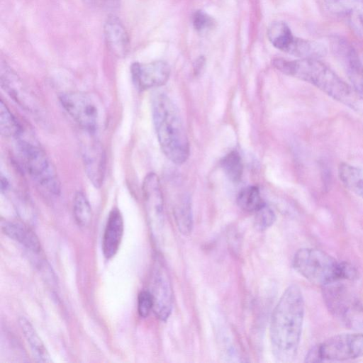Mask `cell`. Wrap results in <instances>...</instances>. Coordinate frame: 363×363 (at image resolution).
<instances>
[{
  "label": "cell",
  "mask_w": 363,
  "mask_h": 363,
  "mask_svg": "<svg viewBox=\"0 0 363 363\" xmlns=\"http://www.w3.org/2000/svg\"><path fill=\"white\" fill-rule=\"evenodd\" d=\"M152 113L162 151L173 163H184L189 155V142L177 107L167 95L158 94L152 99Z\"/></svg>",
  "instance_id": "3957f363"
},
{
  "label": "cell",
  "mask_w": 363,
  "mask_h": 363,
  "mask_svg": "<svg viewBox=\"0 0 363 363\" xmlns=\"http://www.w3.org/2000/svg\"><path fill=\"white\" fill-rule=\"evenodd\" d=\"M18 324L30 345L33 358L37 362L51 363L52 360L45 345L31 323L25 317L18 318Z\"/></svg>",
  "instance_id": "e0dca14e"
},
{
  "label": "cell",
  "mask_w": 363,
  "mask_h": 363,
  "mask_svg": "<svg viewBox=\"0 0 363 363\" xmlns=\"http://www.w3.org/2000/svg\"><path fill=\"white\" fill-rule=\"evenodd\" d=\"M3 233L10 238L18 242L33 253L41 250L40 242L35 233L22 223L4 221L1 223Z\"/></svg>",
  "instance_id": "2e32d148"
},
{
  "label": "cell",
  "mask_w": 363,
  "mask_h": 363,
  "mask_svg": "<svg viewBox=\"0 0 363 363\" xmlns=\"http://www.w3.org/2000/svg\"><path fill=\"white\" fill-rule=\"evenodd\" d=\"M193 25L197 31L202 32L213 26V18L202 11H197L193 15Z\"/></svg>",
  "instance_id": "83f0119b"
},
{
  "label": "cell",
  "mask_w": 363,
  "mask_h": 363,
  "mask_svg": "<svg viewBox=\"0 0 363 363\" xmlns=\"http://www.w3.org/2000/svg\"><path fill=\"white\" fill-rule=\"evenodd\" d=\"M21 127L16 117L2 100L0 102V132L5 137H18Z\"/></svg>",
  "instance_id": "cb8c5ba5"
},
{
  "label": "cell",
  "mask_w": 363,
  "mask_h": 363,
  "mask_svg": "<svg viewBox=\"0 0 363 363\" xmlns=\"http://www.w3.org/2000/svg\"><path fill=\"white\" fill-rule=\"evenodd\" d=\"M328 9L337 14L348 15L357 8V0H324Z\"/></svg>",
  "instance_id": "484cf974"
},
{
  "label": "cell",
  "mask_w": 363,
  "mask_h": 363,
  "mask_svg": "<svg viewBox=\"0 0 363 363\" xmlns=\"http://www.w3.org/2000/svg\"><path fill=\"white\" fill-rule=\"evenodd\" d=\"M174 216L179 230L184 235H188L193 228V216L190 199L182 196L174 208Z\"/></svg>",
  "instance_id": "d6986e66"
},
{
  "label": "cell",
  "mask_w": 363,
  "mask_h": 363,
  "mask_svg": "<svg viewBox=\"0 0 363 363\" xmlns=\"http://www.w3.org/2000/svg\"><path fill=\"white\" fill-rule=\"evenodd\" d=\"M220 166L231 182L236 183L240 181L243 172V164L237 151L233 150L228 153L221 160Z\"/></svg>",
  "instance_id": "7402d4cb"
},
{
  "label": "cell",
  "mask_w": 363,
  "mask_h": 363,
  "mask_svg": "<svg viewBox=\"0 0 363 363\" xmlns=\"http://www.w3.org/2000/svg\"><path fill=\"white\" fill-rule=\"evenodd\" d=\"M82 158L86 174L92 184L99 188L106 171V155L101 143L91 138L82 147Z\"/></svg>",
  "instance_id": "4fadbf2b"
},
{
  "label": "cell",
  "mask_w": 363,
  "mask_h": 363,
  "mask_svg": "<svg viewBox=\"0 0 363 363\" xmlns=\"http://www.w3.org/2000/svg\"><path fill=\"white\" fill-rule=\"evenodd\" d=\"M88 4L96 8L109 10L116 8L121 0H84Z\"/></svg>",
  "instance_id": "f1b7e54d"
},
{
  "label": "cell",
  "mask_w": 363,
  "mask_h": 363,
  "mask_svg": "<svg viewBox=\"0 0 363 363\" xmlns=\"http://www.w3.org/2000/svg\"><path fill=\"white\" fill-rule=\"evenodd\" d=\"M255 213V226L258 230L263 231L267 229L275 221L274 211L265 204Z\"/></svg>",
  "instance_id": "d4e9b609"
},
{
  "label": "cell",
  "mask_w": 363,
  "mask_h": 363,
  "mask_svg": "<svg viewBox=\"0 0 363 363\" xmlns=\"http://www.w3.org/2000/svg\"><path fill=\"white\" fill-rule=\"evenodd\" d=\"M9 182L7 179L3 176L1 177V190L5 191L9 187Z\"/></svg>",
  "instance_id": "f546056e"
},
{
  "label": "cell",
  "mask_w": 363,
  "mask_h": 363,
  "mask_svg": "<svg viewBox=\"0 0 363 363\" xmlns=\"http://www.w3.org/2000/svg\"><path fill=\"white\" fill-rule=\"evenodd\" d=\"M153 309V299L150 291H141L138 296V312L141 318H146Z\"/></svg>",
  "instance_id": "4316f807"
},
{
  "label": "cell",
  "mask_w": 363,
  "mask_h": 363,
  "mask_svg": "<svg viewBox=\"0 0 363 363\" xmlns=\"http://www.w3.org/2000/svg\"><path fill=\"white\" fill-rule=\"evenodd\" d=\"M62 106L67 113L88 133H94L99 121V109L90 95L71 91L60 96Z\"/></svg>",
  "instance_id": "ba28073f"
},
{
  "label": "cell",
  "mask_w": 363,
  "mask_h": 363,
  "mask_svg": "<svg viewBox=\"0 0 363 363\" xmlns=\"http://www.w3.org/2000/svg\"><path fill=\"white\" fill-rule=\"evenodd\" d=\"M123 233V220L118 208L111 210L105 228L102 251L106 259L113 257L118 250Z\"/></svg>",
  "instance_id": "9a60e30c"
},
{
  "label": "cell",
  "mask_w": 363,
  "mask_h": 363,
  "mask_svg": "<svg viewBox=\"0 0 363 363\" xmlns=\"http://www.w3.org/2000/svg\"><path fill=\"white\" fill-rule=\"evenodd\" d=\"M305 303L300 287L289 286L275 306L270 321L269 334L274 356L289 362L296 357L301 341Z\"/></svg>",
  "instance_id": "6da1fadb"
},
{
  "label": "cell",
  "mask_w": 363,
  "mask_h": 363,
  "mask_svg": "<svg viewBox=\"0 0 363 363\" xmlns=\"http://www.w3.org/2000/svg\"><path fill=\"white\" fill-rule=\"evenodd\" d=\"M338 177L347 189L363 199V167L342 162L338 167Z\"/></svg>",
  "instance_id": "ac0fdd59"
},
{
  "label": "cell",
  "mask_w": 363,
  "mask_h": 363,
  "mask_svg": "<svg viewBox=\"0 0 363 363\" xmlns=\"http://www.w3.org/2000/svg\"><path fill=\"white\" fill-rule=\"evenodd\" d=\"M142 191L150 225L152 230H160L164 221L163 196L159 178L155 173H149L145 177Z\"/></svg>",
  "instance_id": "7c38bea8"
},
{
  "label": "cell",
  "mask_w": 363,
  "mask_h": 363,
  "mask_svg": "<svg viewBox=\"0 0 363 363\" xmlns=\"http://www.w3.org/2000/svg\"><path fill=\"white\" fill-rule=\"evenodd\" d=\"M73 213L78 225L84 228L90 224L92 217L91 208L86 196L81 191L77 192L74 195Z\"/></svg>",
  "instance_id": "603a6c76"
},
{
  "label": "cell",
  "mask_w": 363,
  "mask_h": 363,
  "mask_svg": "<svg viewBox=\"0 0 363 363\" xmlns=\"http://www.w3.org/2000/svg\"><path fill=\"white\" fill-rule=\"evenodd\" d=\"M237 203L247 212H256L264 205L259 188L255 186L242 189L238 194Z\"/></svg>",
  "instance_id": "44dd1931"
},
{
  "label": "cell",
  "mask_w": 363,
  "mask_h": 363,
  "mask_svg": "<svg viewBox=\"0 0 363 363\" xmlns=\"http://www.w3.org/2000/svg\"><path fill=\"white\" fill-rule=\"evenodd\" d=\"M130 73L135 87L144 91L165 84L170 75V68L166 62L162 60L135 62L131 65Z\"/></svg>",
  "instance_id": "8fae6325"
},
{
  "label": "cell",
  "mask_w": 363,
  "mask_h": 363,
  "mask_svg": "<svg viewBox=\"0 0 363 363\" xmlns=\"http://www.w3.org/2000/svg\"><path fill=\"white\" fill-rule=\"evenodd\" d=\"M321 288L323 301L333 317L345 327L363 332V305L342 281Z\"/></svg>",
  "instance_id": "5b68a950"
},
{
  "label": "cell",
  "mask_w": 363,
  "mask_h": 363,
  "mask_svg": "<svg viewBox=\"0 0 363 363\" xmlns=\"http://www.w3.org/2000/svg\"><path fill=\"white\" fill-rule=\"evenodd\" d=\"M267 35L276 48L286 53L295 39L290 28L284 22L273 23L268 29Z\"/></svg>",
  "instance_id": "ffe728a7"
},
{
  "label": "cell",
  "mask_w": 363,
  "mask_h": 363,
  "mask_svg": "<svg viewBox=\"0 0 363 363\" xmlns=\"http://www.w3.org/2000/svg\"><path fill=\"white\" fill-rule=\"evenodd\" d=\"M274 67L282 73L308 82L356 112L363 113V95L343 81L318 59H275Z\"/></svg>",
  "instance_id": "7a4b0ae2"
},
{
  "label": "cell",
  "mask_w": 363,
  "mask_h": 363,
  "mask_svg": "<svg viewBox=\"0 0 363 363\" xmlns=\"http://www.w3.org/2000/svg\"><path fill=\"white\" fill-rule=\"evenodd\" d=\"M294 269L311 283L324 286L330 284L357 277L354 267L340 262L325 251L303 247L296 251L292 259Z\"/></svg>",
  "instance_id": "277c9868"
},
{
  "label": "cell",
  "mask_w": 363,
  "mask_h": 363,
  "mask_svg": "<svg viewBox=\"0 0 363 363\" xmlns=\"http://www.w3.org/2000/svg\"><path fill=\"white\" fill-rule=\"evenodd\" d=\"M363 357V332L334 335L314 345L306 362H344Z\"/></svg>",
  "instance_id": "8992f818"
},
{
  "label": "cell",
  "mask_w": 363,
  "mask_h": 363,
  "mask_svg": "<svg viewBox=\"0 0 363 363\" xmlns=\"http://www.w3.org/2000/svg\"><path fill=\"white\" fill-rule=\"evenodd\" d=\"M332 52L355 90L363 95V64L353 46L340 36L330 38Z\"/></svg>",
  "instance_id": "9c48e42d"
},
{
  "label": "cell",
  "mask_w": 363,
  "mask_h": 363,
  "mask_svg": "<svg viewBox=\"0 0 363 363\" xmlns=\"http://www.w3.org/2000/svg\"><path fill=\"white\" fill-rule=\"evenodd\" d=\"M104 32L108 49L117 57L125 56L130 48V38L121 21L110 16L104 24Z\"/></svg>",
  "instance_id": "5bb4252c"
},
{
  "label": "cell",
  "mask_w": 363,
  "mask_h": 363,
  "mask_svg": "<svg viewBox=\"0 0 363 363\" xmlns=\"http://www.w3.org/2000/svg\"><path fill=\"white\" fill-rule=\"evenodd\" d=\"M150 291L153 299V312L159 319L166 320L172 309V289L168 273L159 261L153 267Z\"/></svg>",
  "instance_id": "30bf717a"
},
{
  "label": "cell",
  "mask_w": 363,
  "mask_h": 363,
  "mask_svg": "<svg viewBox=\"0 0 363 363\" xmlns=\"http://www.w3.org/2000/svg\"><path fill=\"white\" fill-rule=\"evenodd\" d=\"M16 147L21 162L29 175L46 191L58 196L61 191L60 182L43 150L26 140H18Z\"/></svg>",
  "instance_id": "52a82bcc"
}]
</instances>
